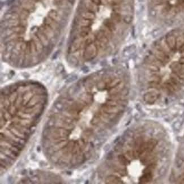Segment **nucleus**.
Returning <instances> with one entry per match:
<instances>
[{"instance_id": "f257e3e1", "label": "nucleus", "mask_w": 184, "mask_h": 184, "mask_svg": "<svg viewBox=\"0 0 184 184\" xmlns=\"http://www.w3.org/2000/svg\"><path fill=\"white\" fill-rule=\"evenodd\" d=\"M135 15V0H82V7L68 43L70 53L86 61L121 45Z\"/></svg>"}, {"instance_id": "f03ea898", "label": "nucleus", "mask_w": 184, "mask_h": 184, "mask_svg": "<svg viewBox=\"0 0 184 184\" xmlns=\"http://www.w3.org/2000/svg\"><path fill=\"white\" fill-rule=\"evenodd\" d=\"M147 90L157 101L184 87V23L170 28L150 44L145 58Z\"/></svg>"}, {"instance_id": "7ed1b4c3", "label": "nucleus", "mask_w": 184, "mask_h": 184, "mask_svg": "<svg viewBox=\"0 0 184 184\" xmlns=\"http://www.w3.org/2000/svg\"><path fill=\"white\" fill-rule=\"evenodd\" d=\"M147 11L156 26L172 28L184 23V0H147Z\"/></svg>"}]
</instances>
